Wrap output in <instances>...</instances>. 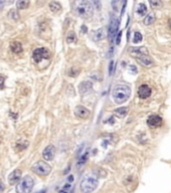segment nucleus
I'll return each mask as SVG.
<instances>
[{"label": "nucleus", "mask_w": 171, "mask_h": 193, "mask_svg": "<svg viewBox=\"0 0 171 193\" xmlns=\"http://www.w3.org/2000/svg\"><path fill=\"white\" fill-rule=\"evenodd\" d=\"M75 115L80 119H87L90 116V111L84 106H78L75 109Z\"/></svg>", "instance_id": "12"}, {"label": "nucleus", "mask_w": 171, "mask_h": 193, "mask_svg": "<svg viewBox=\"0 0 171 193\" xmlns=\"http://www.w3.org/2000/svg\"><path fill=\"white\" fill-rule=\"evenodd\" d=\"M98 179L92 176H88L82 180L81 182V190L84 193H92L98 187Z\"/></svg>", "instance_id": "4"}, {"label": "nucleus", "mask_w": 171, "mask_h": 193, "mask_svg": "<svg viewBox=\"0 0 171 193\" xmlns=\"http://www.w3.org/2000/svg\"><path fill=\"white\" fill-rule=\"evenodd\" d=\"M50 57V53L48 48H38L34 49L32 53V58L36 63H39L44 59H49Z\"/></svg>", "instance_id": "6"}, {"label": "nucleus", "mask_w": 171, "mask_h": 193, "mask_svg": "<svg viewBox=\"0 0 171 193\" xmlns=\"http://www.w3.org/2000/svg\"><path fill=\"white\" fill-rule=\"evenodd\" d=\"M129 53L133 55L135 58H137V57H142V55H147L148 50L145 48H130Z\"/></svg>", "instance_id": "13"}, {"label": "nucleus", "mask_w": 171, "mask_h": 193, "mask_svg": "<svg viewBox=\"0 0 171 193\" xmlns=\"http://www.w3.org/2000/svg\"><path fill=\"white\" fill-rule=\"evenodd\" d=\"M34 185V180L31 176L26 175L20 179L19 183L16 186V193H30Z\"/></svg>", "instance_id": "3"}, {"label": "nucleus", "mask_w": 171, "mask_h": 193, "mask_svg": "<svg viewBox=\"0 0 171 193\" xmlns=\"http://www.w3.org/2000/svg\"><path fill=\"white\" fill-rule=\"evenodd\" d=\"M0 142H1V138H0Z\"/></svg>", "instance_id": "34"}, {"label": "nucleus", "mask_w": 171, "mask_h": 193, "mask_svg": "<svg viewBox=\"0 0 171 193\" xmlns=\"http://www.w3.org/2000/svg\"><path fill=\"white\" fill-rule=\"evenodd\" d=\"M71 187H72V185L70 183H67V184H65V186H63L61 190H59V192L58 193H67L68 192V190L71 189Z\"/></svg>", "instance_id": "26"}, {"label": "nucleus", "mask_w": 171, "mask_h": 193, "mask_svg": "<svg viewBox=\"0 0 171 193\" xmlns=\"http://www.w3.org/2000/svg\"><path fill=\"white\" fill-rule=\"evenodd\" d=\"M138 96L141 99H147L151 96V88L148 85H141L138 89Z\"/></svg>", "instance_id": "11"}, {"label": "nucleus", "mask_w": 171, "mask_h": 193, "mask_svg": "<svg viewBox=\"0 0 171 193\" xmlns=\"http://www.w3.org/2000/svg\"><path fill=\"white\" fill-rule=\"evenodd\" d=\"M45 192H46V190L44 189V190H41V191H37V192H35V193H45Z\"/></svg>", "instance_id": "33"}, {"label": "nucleus", "mask_w": 171, "mask_h": 193, "mask_svg": "<svg viewBox=\"0 0 171 193\" xmlns=\"http://www.w3.org/2000/svg\"><path fill=\"white\" fill-rule=\"evenodd\" d=\"M154 21H155V16H154V14H148L146 17H145L144 23L146 25H150L154 22Z\"/></svg>", "instance_id": "22"}, {"label": "nucleus", "mask_w": 171, "mask_h": 193, "mask_svg": "<svg viewBox=\"0 0 171 193\" xmlns=\"http://www.w3.org/2000/svg\"><path fill=\"white\" fill-rule=\"evenodd\" d=\"M4 188H5V186H4V183H3L2 180L0 179V193H3Z\"/></svg>", "instance_id": "29"}, {"label": "nucleus", "mask_w": 171, "mask_h": 193, "mask_svg": "<svg viewBox=\"0 0 171 193\" xmlns=\"http://www.w3.org/2000/svg\"><path fill=\"white\" fill-rule=\"evenodd\" d=\"M4 83H5V78L3 76H0V89L4 88Z\"/></svg>", "instance_id": "28"}, {"label": "nucleus", "mask_w": 171, "mask_h": 193, "mask_svg": "<svg viewBox=\"0 0 171 193\" xmlns=\"http://www.w3.org/2000/svg\"><path fill=\"white\" fill-rule=\"evenodd\" d=\"M49 9L53 11V12H58V11H61L62 9V6H61V4L58 3V2H55V1H53V2H50L49 3Z\"/></svg>", "instance_id": "19"}, {"label": "nucleus", "mask_w": 171, "mask_h": 193, "mask_svg": "<svg viewBox=\"0 0 171 193\" xmlns=\"http://www.w3.org/2000/svg\"><path fill=\"white\" fill-rule=\"evenodd\" d=\"M31 170L38 176H48L51 171V167L44 161H37L31 166Z\"/></svg>", "instance_id": "5"}, {"label": "nucleus", "mask_w": 171, "mask_h": 193, "mask_svg": "<svg viewBox=\"0 0 171 193\" xmlns=\"http://www.w3.org/2000/svg\"><path fill=\"white\" fill-rule=\"evenodd\" d=\"M88 155H89V151L85 152V153L83 154V156L80 158V160H79V162H78V167H81L82 165L85 164L86 161H87V159H88Z\"/></svg>", "instance_id": "23"}, {"label": "nucleus", "mask_w": 171, "mask_h": 193, "mask_svg": "<svg viewBox=\"0 0 171 193\" xmlns=\"http://www.w3.org/2000/svg\"><path fill=\"white\" fill-rule=\"evenodd\" d=\"M137 62H138L140 64H142V66L144 67H151L153 66V59L149 57V55H142V57H137Z\"/></svg>", "instance_id": "14"}, {"label": "nucleus", "mask_w": 171, "mask_h": 193, "mask_svg": "<svg viewBox=\"0 0 171 193\" xmlns=\"http://www.w3.org/2000/svg\"><path fill=\"white\" fill-rule=\"evenodd\" d=\"M131 96V89L127 85H117L113 89L112 97L116 104H123Z\"/></svg>", "instance_id": "1"}, {"label": "nucleus", "mask_w": 171, "mask_h": 193, "mask_svg": "<svg viewBox=\"0 0 171 193\" xmlns=\"http://www.w3.org/2000/svg\"><path fill=\"white\" fill-rule=\"evenodd\" d=\"M4 5H5V2L2 1V0H0V10H2L4 8Z\"/></svg>", "instance_id": "32"}, {"label": "nucleus", "mask_w": 171, "mask_h": 193, "mask_svg": "<svg viewBox=\"0 0 171 193\" xmlns=\"http://www.w3.org/2000/svg\"><path fill=\"white\" fill-rule=\"evenodd\" d=\"M21 175H22V172L19 169H15L14 171H12L9 174V176H8V183L10 185H15L16 183H18L20 181Z\"/></svg>", "instance_id": "9"}, {"label": "nucleus", "mask_w": 171, "mask_h": 193, "mask_svg": "<svg viewBox=\"0 0 171 193\" xmlns=\"http://www.w3.org/2000/svg\"><path fill=\"white\" fill-rule=\"evenodd\" d=\"M54 155H55V147L53 145H49L48 147H45L44 152H42V157L46 161L53 160Z\"/></svg>", "instance_id": "8"}, {"label": "nucleus", "mask_w": 171, "mask_h": 193, "mask_svg": "<svg viewBox=\"0 0 171 193\" xmlns=\"http://www.w3.org/2000/svg\"><path fill=\"white\" fill-rule=\"evenodd\" d=\"M29 5V1L27 0H19L16 2V8L17 9H25Z\"/></svg>", "instance_id": "21"}, {"label": "nucleus", "mask_w": 171, "mask_h": 193, "mask_svg": "<svg viewBox=\"0 0 171 193\" xmlns=\"http://www.w3.org/2000/svg\"><path fill=\"white\" fill-rule=\"evenodd\" d=\"M147 12V7L145 5L144 3H139L138 6H137V9H136V13L138 14L139 16H143L146 14Z\"/></svg>", "instance_id": "18"}, {"label": "nucleus", "mask_w": 171, "mask_h": 193, "mask_svg": "<svg viewBox=\"0 0 171 193\" xmlns=\"http://www.w3.org/2000/svg\"><path fill=\"white\" fill-rule=\"evenodd\" d=\"M76 12L84 19L91 18L94 14V6L90 1H82L76 6Z\"/></svg>", "instance_id": "2"}, {"label": "nucleus", "mask_w": 171, "mask_h": 193, "mask_svg": "<svg viewBox=\"0 0 171 193\" xmlns=\"http://www.w3.org/2000/svg\"><path fill=\"white\" fill-rule=\"evenodd\" d=\"M10 48H11V50H12V53H16V54H18V53H22V50H23L22 45H21V44H20V42H18V41L12 42L11 45H10Z\"/></svg>", "instance_id": "16"}, {"label": "nucleus", "mask_w": 171, "mask_h": 193, "mask_svg": "<svg viewBox=\"0 0 171 193\" xmlns=\"http://www.w3.org/2000/svg\"><path fill=\"white\" fill-rule=\"evenodd\" d=\"M106 36V33H105V29L104 28H100L98 29V30L94 31V34H93V39L95 41H100V40H103Z\"/></svg>", "instance_id": "15"}, {"label": "nucleus", "mask_w": 171, "mask_h": 193, "mask_svg": "<svg viewBox=\"0 0 171 193\" xmlns=\"http://www.w3.org/2000/svg\"><path fill=\"white\" fill-rule=\"evenodd\" d=\"M119 20L116 17H112V19H111V22H110V26H109V38L111 41H113L115 35H116V33L118 31V28H119Z\"/></svg>", "instance_id": "7"}, {"label": "nucleus", "mask_w": 171, "mask_h": 193, "mask_svg": "<svg viewBox=\"0 0 171 193\" xmlns=\"http://www.w3.org/2000/svg\"><path fill=\"white\" fill-rule=\"evenodd\" d=\"M114 114L119 118H124V117H126V115L128 114V108H126V107L118 108L114 111Z\"/></svg>", "instance_id": "17"}, {"label": "nucleus", "mask_w": 171, "mask_h": 193, "mask_svg": "<svg viewBox=\"0 0 171 193\" xmlns=\"http://www.w3.org/2000/svg\"><path fill=\"white\" fill-rule=\"evenodd\" d=\"M76 39V33L74 31H70L67 36V41L68 44H72V42H75Z\"/></svg>", "instance_id": "24"}, {"label": "nucleus", "mask_w": 171, "mask_h": 193, "mask_svg": "<svg viewBox=\"0 0 171 193\" xmlns=\"http://www.w3.org/2000/svg\"><path fill=\"white\" fill-rule=\"evenodd\" d=\"M114 67H115V63L114 62L112 61L110 62V66H109V75L110 76H112L113 75V72H114Z\"/></svg>", "instance_id": "27"}, {"label": "nucleus", "mask_w": 171, "mask_h": 193, "mask_svg": "<svg viewBox=\"0 0 171 193\" xmlns=\"http://www.w3.org/2000/svg\"><path fill=\"white\" fill-rule=\"evenodd\" d=\"M147 124H148V126L151 127V128L159 127V126H161V124H162V118L158 115H152L148 118Z\"/></svg>", "instance_id": "10"}, {"label": "nucleus", "mask_w": 171, "mask_h": 193, "mask_svg": "<svg viewBox=\"0 0 171 193\" xmlns=\"http://www.w3.org/2000/svg\"><path fill=\"white\" fill-rule=\"evenodd\" d=\"M121 36H122V32H119L118 36H117V39H116V44H119L120 42H121Z\"/></svg>", "instance_id": "30"}, {"label": "nucleus", "mask_w": 171, "mask_h": 193, "mask_svg": "<svg viewBox=\"0 0 171 193\" xmlns=\"http://www.w3.org/2000/svg\"><path fill=\"white\" fill-rule=\"evenodd\" d=\"M91 88H92V84L90 83V81H85V85L83 83L82 85H80V92L82 94H84L86 92H89L90 90H91Z\"/></svg>", "instance_id": "20"}, {"label": "nucleus", "mask_w": 171, "mask_h": 193, "mask_svg": "<svg viewBox=\"0 0 171 193\" xmlns=\"http://www.w3.org/2000/svg\"><path fill=\"white\" fill-rule=\"evenodd\" d=\"M142 34H141L140 32H135L134 33V37H133V42L134 44H138V42H140L141 40H142Z\"/></svg>", "instance_id": "25"}, {"label": "nucleus", "mask_w": 171, "mask_h": 193, "mask_svg": "<svg viewBox=\"0 0 171 193\" xmlns=\"http://www.w3.org/2000/svg\"><path fill=\"white\" fill-rule=\"evenodd\" d=\"M150 5H152V6H160L161 5V2H158V1H156V2L150 1Z\"/></svg>", "instance_id": "31"}]
</instances>
